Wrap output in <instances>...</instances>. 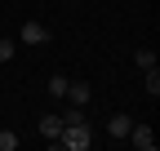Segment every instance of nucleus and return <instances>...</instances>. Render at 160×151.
<instances>
[{
	"label": "nucleus",
	"instance_id": "nucleus-1",
	"mask_svg": "<svg viewBox=\"0 0 160 151\" xmlns=\"http://www.w3.org/2000/svg\"><path fill=\"white\" fill-rule=\"evenodd\" d=\"M93 142V134H89V124L80 120V124H62V134H58V147H67V151H85Z\"/></svg>",
	"mask_w": 160,
	"mask_h": 151
},
{
	"label": "nucleus",
	"instance_id": "nucleus-7",
	"mask_svg": "<svg viewBox=\"0 0 160 151\" xmlns=\"http://www.w3.org/2000/svg\"><path fill=\"white\" fill-rule=\"evenodd\" d=\"M49 93L62 98V93H67V76H49Z\"/></svg>",
	"mask_w": 160,
	"mask_h": 151
},
{
	"label": "nucleus",
	"instance_id": "nucleus-6",
	"mask_svg": "<svg viewBox=\"0 0 160 151\" xmlns=\"http://www.w3.org/2000/svg\"><path fill=\"white\" fill-rule=\"evenodd\" d=\"M107 129H111V138H129V129H133V120H129V116H120V111H116Z\"/></svg>",
	"mask_w": 160,
	"mask_h": 151
},
{
	"label": "nucleus",
	"instance_id": "nucleus-10",
	"mask_svg": "<svg viewBox=\"0 0 160 151\" xmlns=\"http://www.w3.org/2000/svg\"><path fill=\"white\" fill-rule=\"evenodd\" d=\"M13 58V40H5V36H0V62H9Z\"/></svg>",
	"mask_w": 160,
	"mask_h": 151
},
{
	"label": "nucleus",
	"instance_id": "nucleus-11",
	"mask_svg": "<svg viewBox=\"0 0 160 151\" xmlns=\"http://www.w3.org/2000/svg\"><path fill=\"white\" fill-rule=\"evenodd\" d=\"M13 147H18V138H13L9 129H5V134H0V151H13Z\"/></svg>",
	"mask_w": 160,
	"mask_h": 151
},
{
	"label": "nucleus",
	"instance_id": "nucleus-5",
	"mask_svg": "<svg viewBox=\"0 0 160 151\" xmlns=\"http://www.w3.org/2000/svg\"><path fill=\"white\" fill-rule=\"evenodd\" d=\"M18 36H22V45H45V40H49V31L40 27V22H22Z\"/></svg>",
	"mask_w": 160,
	"mask_h": 151
},
{
	"label": "nucleus",
	"instance_id": "nucleus-9",
	"mask_svg": "<svg viewBox=\"0 0 160 151\" xmlns=\"http://www.w3.org/2000/svg\"><path fill=\"white\" fill-rule=\"evenodd\" d=\"M133 58H138V67H142V71H147V67H156V53H151V49H138Z\"/></svg>",
	"mask_w": 160,
	"mask_h": 151
},
{
	"label": "nucleus",
	"instance_id": "nucleus-3",
	"mask_svg": "<svg viewBox=\"0 0 160 151\" xmlns=\"http://www.w3.org/2000/svg\"><path fill=\"white\" fill-rule=\"evenodd\" d=\"M129 142H133L138 151H151V147H156V134H151V124H133V129H129Z\"/></svg>",
	"mask_w": 160,
	"mask_h": 151
},
{
	"label": "nucleus",
	"instance_id": "nucleus-4",
	"mask_svg": "<svg viewBox=\"0 0 160 151\" xmlns=\"http://www.w3.org/2000/svg\"><path fill=\"white\" fill-rule=\"evenodd\" d=\"M62 98L76 102V107H85V102H89V85H85V80H67V93H62Z\"/></svg>",
	"mask_w": 160,
	"mask_h": 151
},
{
	"label": "nucleus",
	"instance_id": "nucleus-8",
	"mask_svg": "<svg viewBox=\"0 0 160 151\" xmlns=\"http://www.w3.org/2000/svg\"><path fill=\"white\" fill-rule=\"evenodd\" d=\"M147 93H151V98L160 93V71H156V67H147Z\"/></svg>",
	"mask_w": 160,
	"mask_h": 151
},
{
	"label": "nucleus",
	"instance_id": "nucleus-2",
	"mask_svg": "<svg viewBox=\"0 0 160 151\" xmlns=\"http://www.w3.org/2000/svg\"><path fill=\"white\" fill-rule=\"evenodd\" d=\"M58 134H62V116H40V138L49 147H58Z\"/></svg>",
	"mask_w": 160,
	"mask_h": 151
}]
</instances>
